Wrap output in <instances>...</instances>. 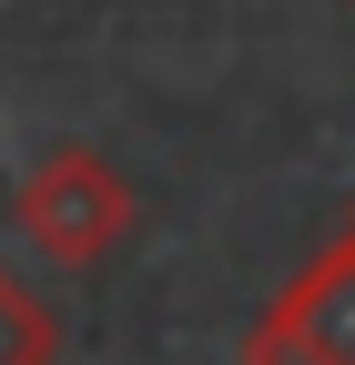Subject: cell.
<instances>
[{"mask_svg":"<svg viewBox=\"0 0 355 365\" xmlns=\"http://www.w3.org/2000/svg\"><path fill=\"white\" fill-rule=\"evenodd\" d=\"M345 11H355V0H345Z\"/></svg>","mask_w":355,"mask_h":365,"instance_id":"obj_4","label":"cell"},{"mask_svg":"<svg viewBox=\"0 0 355 365\" xmlns=\"http://www.w3.org/2000/svg\"><path fill=\"white\" fill-rule=\"evenodd\" d=\"M11 234L31 254H51L61 274H92L122 254L132 234V182L112 173V153L92 143H61V153H41L21 182H11Z\"/></svg>","mask_w":355,"mask_h":365,"instance_id":"obj_1","label":"cell"},{"mask_svg":"<svg viewBox=\"0 0 355 365\" xmlns=\"http://www.w3.org/2000/svg\"><path fill=\"white\" fill-rule=\"evenodd\" d=\"M244 365H355V234L325 244L274 304L254 314Z\"/></svg>","mask_w":355,"mask_h":365,"instance_id":"obj_2","label":"cell"},{"mask_svg":"<svg viewBox=\"0 0 355 365\" xmlns=\"http://www.w3.org/2000/svg\"><path fill=\"white\" fill-rule=\"evenodd\" d=\"M51 355H61V314L0 264V365H51Z\"/></svg>","mask_w":355,"mask_h":365,"instance_id":"obj_3","label":"cell"}]
</instances>
